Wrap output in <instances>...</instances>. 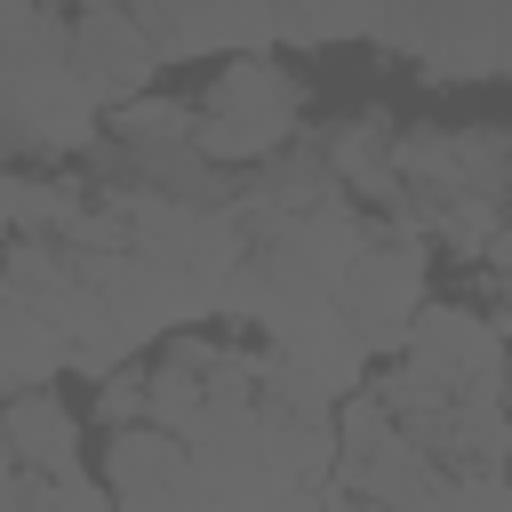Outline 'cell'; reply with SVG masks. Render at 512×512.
Segmentation results:
<instances>
[{
    "instance_id": "cell-19",
    "label": "cell",
    "mask_w": 512,
    "mask_h": 512,
    "mask_svg": "<svg viewBox=\"0 0 512 512\" xmlns=\"http://www.w3.org/2000/svg\"><path fill=\"white\" fill-rule=\"evenodd\" d=\"M16 248V168H0V256Z\"/></svg>"
},
{
    "instance_id": "cell-17",
    "label": "cell",
    "mask_w": 512,
    "mask_h": 512,
    "mask_svg": "<svg viewBox=\"0 0 512 512\" xmlns=\"http://www.w3.org/2000/svg\"><path fill=\"white\" fill-rule=\"evenodd\" d=\"M24 512H112V496H104V480L64 472V480H32L24 488Z\"/></svg>"
},
{
    "instance_id": "cell-4",
    "label": "cell",
    "mask_w": 512,
    "mask_h": 512,
    "mask_svg": "<svg viewBox=\"0 0 512 512\" xmlns=\"http://www.w3.org/2000/svg\"><path fill=\"white\" fill-rule=\"evenodd\" d=\"M336 304H344V320H352V336H360L368 360H400L408 336H416V320H424V304H432V248L416 232H400V224L376 216V232L352 256Z\"/></svg>"
},
{
    "instance_id": "cell-11",
    "label": "cell",
    "mask_w": 512,
    "mask_h": 512,
    "mask_svg": "<svg viewBox=\"0 0 512 512\" xmlns=\"http://www.w3.org/2000/svg\"><path fill=\"white\" fill-rule=\"evenodd\" d=\"M312 144H320L328 176H336V184H344L360 208H376V216H392V208H400V168H392L400 120H392L384 104H368V112H344V120H336V128H320Z\"/></svg>"
},
{
    "instance_id": "cell-10",
    "label": "cell",
    "mask_w": 512,
    "mask_h": 512,
    "mask_svg": "<svg viewBox=\"0 0 512 512\" xmlns=\"http://www.w3.org/2000/svg\"><path fill=\"white\" fill-rule=\"evenodd\" d=\"M136 24L152 32L160 64H192V56H272L280 48V8H136Z\"/></svg>"
},
{
    "instance_id": "cell-14",
    "label": "cell",
    "mask_w": 512,
    "mask_h": 512,
    "mask_svg": "<svg viewBox=\"0 0 512 512\" xmlns=\"http://www.w3.org/2000/svg\"><path fill=\"white\" fill-rule=\"evenodd\" d=\"M120 152H192V104L184 96H136L120 112H104Z\"/></svg>"
},
{
    "instance_id": "cell-6",
    "label": "cell",
    "mask_w": 512,
    "mask_h": 512,
    "mask_svg": "<svg viewBox=\"0 0 512 512\" xmlns=\"http://www.w3.org/2000/svg\"><path fill=\"white\" fill-rule=\"evenodd\" d=\"M376 48L416 56V72L440 80H512V8H400L376 24Z\"/></svg>"
},
{
    "instance_id": "cell-9",
    "label": "cell",
    "mask_w": 512,
    "mask_h": 512,
    "mask_svg": "<svg viewBox=\"0 0 512 512\" xmlns=\"http://www.w3.org/2000/svg\"><path fill=\"white\" fill-rule=\"evenodd\" d=\"M96 480H104L112 512H192V456L160 424L104 432V472Z\"/></svg>"
},
{
    "instance_id": "cell-12",
    "label": "cell",
    "mask_w": 512,
    "mask_h": 512,
    "mask_svg": "<svg viewBox=\"0 0 512 512\" xmlns=\"http://www.w3.org/2000/svg\"><path fill=\"white\" fill-rule=\"evenodd\" d=\"M0 448L32 480H64V472H80V408L56 384L48 392H16V400H0Z\"/></svg>"
},
{
    "instance_id": "cell-16",
    "label": "cell",
    "mask_w": 512,
    "mask_h": 512,
    "mask_svg": "<svg viewBox=\"0 0 512 512\" xmlns=\"http://www.w3.org/2000/svg\"><path fill=\"white\" fill-rule=\"evenodd\" d=\"M96 424L104 432H128V424H152V368H112L104 384H96Z\"/></svg>"
},
{
    "instance_id": "cell-15",
    "label": "cell",
    "mask_w": 512,
    "mask_h": 512,
    "mask_svg": "<svg viewBox=\"0 0 512 512\" xmlns=\"http://www.w3.org/2000/svg\"><path fill=\"white\" fill-rule=\"evenodd\" d=\"M376 24H384V16H328V8H280V48H344V40H368V48H376Z\"/></svg>"
},
{
    "instance_id": "cell-5",
    "label": "cell",
    "mask_w": 512,
    "mask_h": 512,
    "mask_svg": "<svg viewBox=\"0 0 512 512\" xmlns=\"http://www.w3.org/2000/svg\"><path fill=\"white\" fill-rule=\"evenodd\" d=\"M336 488L360 496L368 512H440L448 472L384 416L376 392H352L336 408Z\"/></svg>"
},
{
    "instance_id": "cell-1",
    "label": "cell",
    "mask_w": 512,
    "mask_h": 512,
    "mask_svg": "<svg viewBox=\"0 0 512 512\" xmlns=\"http://www.w3.org/2000/svg\"><path fill=\"white\" fill-rule=\"evenodd\" d=\"M392 168H400V208L384 224L416 232L424 248L488 256L496 232L512 224V128L496 120H464V128L408 120Z\"/></svg>"
},
{
    "instance_id": "cell-13",
    "label": "cell",
    "mask_w": 512,
    "mask_h": 512,
    "mask_svg": "<svg viewBox=\"0 0 512 512\" xmlns=\"http://www.w3.org/2000/svg\"><path fill=\"white\" fill-rule=\"evenodd\" d=\"M72 360H64V336L0 280V400H16V392H48L56 376H64Z\"/></svg>"
},
{
    "instance_id": "cell-2",
    "label": "cell",
    "mask_w": 512,
    "mask_h": 512,
    "mask_svg": "<svg viewBox=\"0 0 512 512\" xmlns=\"http://www.w3.org/2000/svg\"><path fill=\"white\" fill-rule=\"evenodd\" d=\"M104 144V112L72 72V16L0 8V152L8 160H80Z\"/></svg>"
},
{
    "instance_id": "cell-3",
    "label": "cell",
    "mask_w": 512,
    "mask_h": 512,
    "mask_svg": "<svg viewBox=\"0 0 512 512\" xmlns=\"http://www.w3.org/2000/svg\"><path fill=\"white\" fill-rule=\"evenodd\" d=\"M304 80L280 56H232L200 96H192V152L232 176V168H264L288 144H304Z\"/></svg>"
},
{
    "instance_id": "cell-18",
    "label": "cell",
    "mask_w": 512,
    "mask_h": 512,
    "mask_svg": "<svg viewBox=\"0 0 512 512\" xmlns=\"http://www.w3.org/2000/svg\"><path fill=\"white\" fill-rule=\"evenodd\" d=\"M288 512H368V504H360V496H344V488L328 480V488H312V496H296Z\"/></svg>"
},
{
    "instance_id": "cell-7",
    "label": "cell",
    "mask_w": 512,
    "mask_h": 512,
    "mask_svg": "<svg viewBox=\"0 0 512 512\" xmlns=\"http://www.w3.org/2000/svg\"><path fill=\"white\" fill-rule=\"evenodd\" d=\"M400 360L424 368L448 392H472V400H504V376H512L504 328L488 312H472V304H424V320H416V336H408Z\"/></svg>"
},
{
    "instance_id": "cell-8",
    "label": "cell",
    "mask_w": 512,
    "mask_h": 512,
    "mask_svg": "<svg viewBox=\"0 0 512 512\" xmlns=\"http://www.w3.org/2000/svg\"><path fill=\"white\" fill-rule=\"evenodd\" d=\"M72 72L96 96V112H120L136 96H152L160 80V48L136 24V8H80L72 16Z\"/></svg>"
}]
</instances>
